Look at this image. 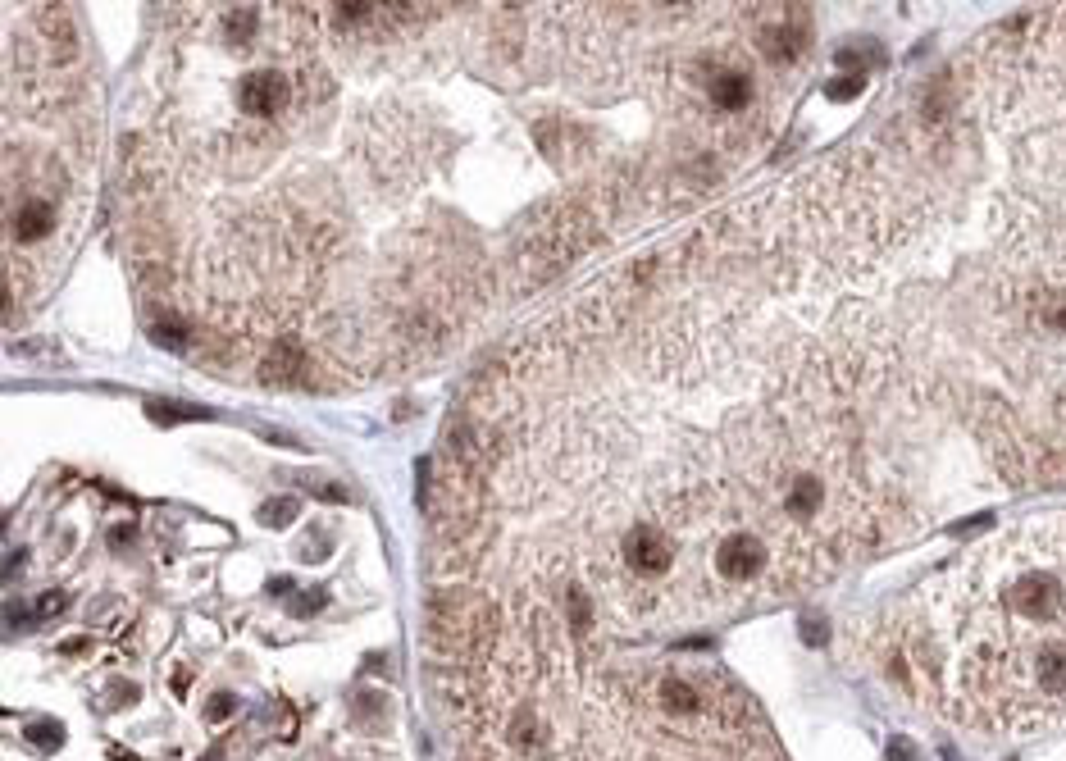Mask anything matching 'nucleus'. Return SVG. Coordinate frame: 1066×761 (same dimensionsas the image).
Here are the masks:
<instances>
[{"instance_id":"15","label":"nucleus","mask_w":1066,"mask_h":761,"mask_svg":"<svg viewBox=\"0 0 1066 761\" xmlns=\"http://www.w3.org/2000/svg\"><path fill=\"white\" fill-rule=\"evenodd\" d=\"M861 87H866V73H839V78L825 87V96H830V101H848V96H857Z\"/></svg>"},{"instance_id":"10","label":"nucleus","mask_w":1066,"mask_h":761,"mask_svg":"<svg viewBox=\"0 0 1066 761\" xmlns=\"http://www.w3.org/2000/svg\"><path fill=\"white\" fill-rule=\"evenodd\" d=\"M565 625H570V638L579 648L593 638V593H588L579 579L565 584Z\"/></svg>"},{"instance_id":"3","label":"nucleus","mask_w":1066,"mask_h":761,"mask_svg":"<svg viewBox=\"0 0 1066 761\" xmlns=\"http://www.w3.org/2000/svg\"><path fill=\"white\" fill-rule=\"evenodd\" d=\"M492 634H497V616H492L488 597L470 593V588H451L438 593L429 616L433 648L451 661H474L492 652Z\"/></svg>"},{"instance_id":"4","label":"nucleus","mask_w":1066,"mask_h":761,"mask_svg":"<svg viewBox=\"0 0 1066 761\" xmlns=\"http://www.w3.org/2000/svg\"><path fill=\"white\" fill-rule=\"evenodd\" d=\"M679 556H684V543H679V534L666 520H638L620 538V566H625V579H634V584H666L679 570Z\"/></svg>"},{"instance_id":"21","label":"nucleus","mask_w":1066,"mask_h":761,"mask_svg":"<svg viewBox=\"0 0 1066 761\" xmlns=\"http://www.w3.org/2000/svg\"><path fill=\"white\" fill-rule=\"evenodd\" d=\"M310 543H315V547H306L301 556H306V561H324V556H328V534H324V529H315V534H310Z\"/></svg>"},{"instance_id":"2","label":"nucleus","mask_w":1066,"mask_h":761,"mask_svg":"<svg viewBox=\"0 0 1066 761\" xmlns=\"http://www.w3.org/2000/svg\"><path fill=\"white\" fill-rule=\"evenodd\" d=\"M779 575V561H775V547H770V534L757 525H729L720 534L707 538V579L716 588H761V584H775Z\"/></svg>"},{"instance_id":"9","label":"nucleus","mask_w":1066,"mask_h":761,"mask_svg":"<svg viewBox=\"0 0 1066 761\" xmlns=\"http://www.w3.org/2000/svg\"><path fill=\"white\" fill-rule=\"evenodd\" d=\"M51 228H55V210L46 206V201H28V206H19V215L10 219V237L19 247H37Z\"/></svg>"},{"instance_id":"7","label":"nucleus","mask_w":1066,"mask_h":761,"mask_svg":"<svg viewBox=\"0 0 1066 761\" xmlns=\"http://www.w3.org/2000/svg\"><path fill=\"white\" fill-rule=\"evenodd\" d=\"M757 42L770 64H798L811 46V28L802 23V10H779V19L757 32Z\"/></svg>"},{"instance_id":"13","label":"nucleus","mask_w":1066,"mask_h":761,"mask_svg":"<svg viewBox=\"0 0 1066 761\" xmlns=\"http://www.w3.org/2000/svg\"><path fill=\"white\" fill-rule=\"evenodd\" d=\"M151 342H160V347H169V351H183L187 342H192V329L174 315H160V319H151Z\"/></svg>"},{"instance_id":"5","label":"nucleus","mask_w":1066,"mask_h":761,"mask_svg":"<svg viewBox=\"0 0 1066 761\" xmlns=\"http://www.w3.org/2000/svg\"><path fill=\"white\" fill-rule=\"evenodd\" d=\"M497 725H502V743L515 761H552L556 725L538 702H511Z\"/></svg>"},{"instance_id":"6","label":"nucleus","mask_w":1066,"mask_h":761,"mask_svg":"<svg viewBox=\"0 0 1066 761\" xmlns=\"http://www.w3.org/2000/svg\"><path fill=\"white\" fill-rule=\"evenodd\" d=\"M702 96H707V105L716 114H743L752 105V96H757V83H752V73L743 64H707Z\"/></svg>"},{"instance_id":"24","label":"nucleus","mask_w":1066,"mask_h":761,"mask_svg":"<svg viewBox=\"0 0 1066 761\" xmlns=\"http://www.w3.org/2000/svg\"><path fill=\"white\" fill-rule=\"evenodd\" d=\"M205 761H219V757H205Z\"/></svg>"},{"instance_id":"11","label":"nucleus","mask_w":1066,"mask_h":761,"mask_svg":"<svg viewBox=\"0 0 1066 761\" xmlns=\"http://www.w3.org/2000/svg\"><path fill=\"white\" fill-rule=\"evenodd\" d=\"M301 374V347L292 338H278L274 351H269V360L260 365V379L269 383H292Z\"/></svg>"},{"instance_id":"19","label":"nucleus","mask_w":1066,"mask_h":761,"mask_svg":"<svg viewBox=\"0 0 1066 761\" xmlns=\"http://www.w3.org/2000/svg\"><path fill=\"white\" fill-rule=\"evenodd\" d=\"M328 602V593L324 588H315V593H306V597H297V616H315L319 607Z\"/></svg>"},{"instance_id":"8","label":"nucleus","mask_w":1066,"mask_h":761,"mask_svg":"<svg viewBox=\"0 0 1066 761\" xmlns=\"http://www.w3.org/2000/svg\"><path fill=\"white\" fill-rule=\"evenodd\" d=\"M287 101H292V87H287V78L278 69H256L237 83V105H242L246 114H256V119L283 114Z\"/></svg>"},{"instance_id":"14","label":"nucleus","mask_w":1066,"mask_h":761,"mask_svg":"<svg viewBox=\"0 0 1066 761\" xmlns=\"http://www.w3.org/2000/svg\"><path fill=\"white\" fill-rule=\"evenodd\" d=\"M146 415L160 420V424H169V420H210V411H201V406H160V402L146 406Z\"/></svg>"},{"instance_id":"1","label":"nucleus","mask_w":1066,"mask_h":761,"mask_svg":"<svg viewBox=\"0 0 1066 761\" xmlns=\"http://www.w3.org/2000/svg\"><path fill=\"white\" fill-rule=\"evenodd\" d=\"M930 643L907 657L980 730L1066 716V515L1021 525L934 588Z\"/></svg>"},{"instance_id":"12","label":"nucleus","mask_w":1066,"mask_h":761,"mask_svg":"<svg viewBox=\"0 0 1066 761\" xmlns=\"http://www.w3.org/2000/svg\"><path fill=\"white\" fill-rule=\"evenodd\" d=\"M297 515H301V502H297V497H269V502L256 511V520H260L265 529H287L292 520H297Z\"/></svg>"},{"instance_id":"20","label":"nucleus","mask_w":1066,"mask_h":761,"mask_svg":"<svg viewBox=\"0 0 1066 761\" xmlns=\"http://www.w3.org/2000/svg\"><path fill=\"white\" fill-rule=\"evenodd\" d=\"M60 611H64V593H46V597H41V602H37V616H41V620L60 616Z\"/></svg>"},{"instance_id":"22","label":"nucleus","mask_w":1066,"mask_h":761,"mask_svg":"<svg viewBox=\"0 0 1066 761\" xmlns=\"http://www.w3.org/2000/svg\"><path fill=\"white\" fill-rule=\"evenodd\" d=\"M889 761H912V748H907L902 739H893L889 743Z\"/></svg>"},{"instance_id":"16","label":"nucleus","mask_w":1066,"mask_h":761,"mask_svg":"<svg viewBox=\"0 0 1066 761\" xmlns=\"http://www.w3.org/2000/svg\"><path fill=\"white\" fill-rule=\"evenodd\" d=\"M228 28H233V42H251V32H256V10H228Z\"/></svg>"},{"instance_id":"18","label":"nucleus","mask_w":1066,"mask_h":761,"mask_svg":"<svg viewBox=\"0 0 1066 761\" xmlns=\"http://www.w3.org/2000/svg\"><path fill=\"white\" fill-rule=\"evenodd\" d=\"M233 711H237L233 693H215V698H210V707H205V720H224V716H233Z\"/></svg>"},{"instance_id":"17","label":"nucleus","mask_w":1066,"mask_h":761,"mask_svg":"<svg viewBox=\"0 0 1066 761\" xmlns=\"http://www.w3.org/2000/svg\"><path fill=\"white\" fill-rule=\"evenodd\" d=\"M28 734H32V743H37V748H60V743H64V730L55 725V720H37Z\"/></svg>"},{"instance_id":"23","label":"nucleus","mask_w":1066,"mask_h":761,"mask_svg":"<svg viewBox=\"0 0 1066 761\" xmlns=\"http://www.w3.org/2000/svg\"><path fill=\"white\" fill-rule=\"evenodd\" d=\"M802 638H807V643H825V625H802Z\"/></svg>"}]
</instances>
